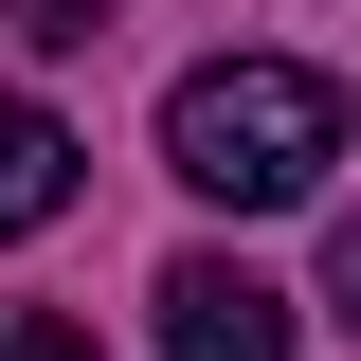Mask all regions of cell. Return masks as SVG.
I'll return each instance as SVG.
<instances>
[{"label":"cell","instance_id":"1","mask_svg":"<svg viewBox=\"0 0 361 361\" xmlns=\"http://www.w3.org/2000/svg\"><path fill=\"white\" fill-rule=\"evenodd\" d=\"M163 163L199 180V199H235V217L325 199V163H343V90H325L307 54H199V73L163 90Z\"/></svg>","mask_w":361,"mask_h":361},{"label":"cell","instance_id":"2","mask_svg":"<svg viewBox=\"0 0 361 361\" xmlns=\"http://www.w3.org/2000/svg\"><path fill=\"white\" fill-rule=\"evenodd\" d=\"M145 307H163V361H289V289L235 271V253H180Z\"/></svg>","mask_w":361,"mask_h":361},{"label":"cell","instance_id":"3","mask_svg":"<svg viewBox=\"0 0 361 361\" xmlns=\"http://www.w3.org/2000/svg\"><path fill=\"white\" fill-rule=\"evenodd\" d=\"M73 180H90V145L54 127V109L0 90V235H54V217H73Z\"/></svg>","mask_w":361,"mask_h":361},{"label":"cell","instance_id":"4","mask_svg":"<svg viewBox=\"0 0 361 361\" xmlns=\"http://www.w3.org/2000/svg\"><path fill=\"white\" fill-rule=\"evenodd\" d=\"M0 37H18V54H90V37H109V0H0Z\"/></svg>","mask_w":361,"mask_h":361},{"label":"cell","instance_id":"5","mask_svg":"<svg viewBox=\"0 0 361 361\" xmlns=\"http://www.w3.org/2000/svg\"><path fill=\"white\" fill-rule=\"evenodd\" d=\"M0 361H90V325H54V307H0Z\"/></svg>","mask_w":361,"mask_h":361},{"label":"cell","instance_id":"6","mask_svg":"<svg viewBox=\"0 0 361 361\" xmlns=\"http://www.w3.org/2000/svg\"><path fill=\"white\" fill-rule=\"evenodd\" d=\"M325 307L361 325V199H343V235H325Z\"/></svg>","mask_w":361,"mask_h":361}]
</instances>
